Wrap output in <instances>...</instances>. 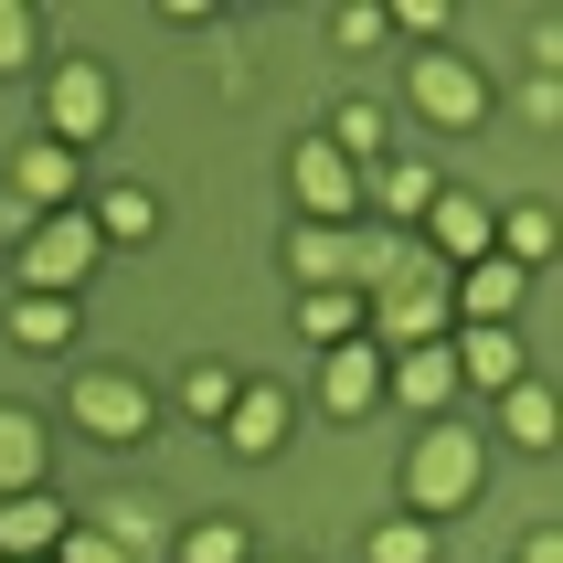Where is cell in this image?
<instances>
[{
  "instance_id": "obj_7",
  "label": "cell",
  "mask_w": 563,
  "mask_h": 563,
  "mask_svg": "<svg viewBox=\"0 0 563 563\" xmlns=\"http://www.w3.org/2000/svg\"><path fill=\"white\" fill-rule=\"evenodd\" d=\"M287 202H298V223H362V170L319 128H298L287 139Z\"/></svg>"
},
{
  "instance_id": "obj_29",
  "label": "cell",
  "mask_w": 563,
  "mask_h": 563,
  "mask_svg": "<svg viewBox=\"0 0 563 563\" xmlns=\"http://www.w3.org/2000/svg\"><path fill=\"white\" fill-rule=\"evenodd\" d=\"M510 118L521 128H563V75H521V86H510Z\"/></svg>"
},
{
  "instance_id": "obj_34",
  "label": "cell",
  "mask_w": 563,
  "mask_h": 563,
  "mask_svg": "<svg viewBox=\"0 0 563 563\" xmlns=\"http://www.w3.org/2000/svg\"><path fill=\"white\" fill-rule=\"evenodd\" d=\"M255 563H309V553H255Z\"/></svg>"
},
{
  "instance_id": "obj_11",
  "label": "cell",
  "mask_w": 563,
  "mask_h": 563,
  "mask_svg": "<svg viewBox=\"0 0 563 563\" xmlns=\"http://www.w3.org/2000/svg\"><path fill=\"white\" fill-rule=\"evenodd\" d=\"M446 362H457V394L500 405L510 383H532V341L521 330H446Z\"/></svg>"
},
{
  "instance_id": "obj_1",
  "label": "cell",
  "mask_w": 563,
  "mask_h": 563,
  "mask_svg": "<svg viewBox=\"0 0 563 563\" xmlns=\"http://www.w3.org/2000/svg\"><path fill=\"white\" fill-rule=\"evenodd\" d=\"M489 500V437L478 426H457V415H437V426H415L405 437V468H394V510H415V521H457V510Z\"/></svg>"
},
{
  "instance_id": "obj_26",
  "label": "cell",
  "mask_w": 563,
  "mask_h": 563,
  "mask_svg": "<svg viewBox=\"0 0 563 563\" xmlns=\"http://www.w3.org/2000/svg\"><path fill=\"white\" fill-rule=\"evenodd\" d=\"M0 75H43V11L0 0Z\"/></svg>"
},
{
  "instance_id": "obj_4",
  "label": "cell",
  "mask_w": 563,
  "mask_h": 563,
  "mask_svg": "<svg viewBox=\"0 0 563 563\" xmlns=\"http://www.w3.org/2000/svg\"><path fill=\"white\" fill-rule=\"evenodd\" d=\"M32 128H43V139H64V150L86 159L96 139L118 128V75H107L96 54H54V64H43V118H32Z\"/></svg>"
},
{
  "instance_id": "obj_14",
  "label": "cell",
  "mask_w": 563,
  "mask_h": 563,
  "mask_svg": "<svg viewBox=\"0 0 563 563\" xmlns=\"http://www.w3.org/2000/svg\"><path fill=\"white\" fill-rule=\"evenodd\" d=\"M373 405H383V351L373 341L319 351V415H330V426H362Z\"/></svg>"
},
{
  "instance_id": "obj_25",
  "label": "cell",
  "mask_w": 563,
  "mask_h": 563,
  "mask_svg": "<svg viewBox=\"0 0 563 563\" xmlns=\"http://www.w3.org/2000/svg\"><path fill=\"white\" fill-rule=\"evenodd\" d=\"M446 532L437 521H415V510H394V521H373V542H362V563H437Z\"/></svg>"
},
{
  "instance_id": "obj_10",
  "label": "cell",
  "mask_w": 563,
  "mask_h": 563,
  "mask_svg": "<svg viewBox=\"0 0 563 563\" xmlns=\"http://www.w3.org/2000/svg\"><path fill=\"white\" fill-rule=\"evenodd\" d=\"M213 437L234 446L245 468H266V457H287V437H298V394H287V383H255V373H245V394L223 405V426H213Z\"/></svg>"
},
{
  "instance_id": "obj_32",
  "label": "cell",
  "mask_w": 563,
  "mask_h": 563,
  "mask_svg": "<svg viewBox=\"0 0 563 563\" xmlns=\"http://www.w3.org/2000/svg\"><path fill=\"white\" fill-rule=\"evenodd\" d=\"M532 75H563V22H532Z\"/></svg>"
},
{
  "instance_id": "obj_16",
  "label": "cell",
  "mask_w": 563,
  "mask_h": 563,
  "mask_svg": "<svg viewBox=\"0 0 563 563\" xmlns=\"http://www.w3.org/2000/svg\"><path fill=\"white\" fill-rule=\"evenodd\" d=\"M0 330H11V351L22 362H54V351L86 341V319H75V298H22L11 287V309H0Z\"/></svg>"
},
{
  "instance_id": "obj_23",
  "label": "cell",
  "mask_w": 563,
  "mask_h": 563,
  "mask_svg": "<svg viewBox=\"0 0 563 563\" xmlns=\"http://www.w3.org/2000/svg\"><path fill=\"white\" fill-rule=\"evenodd\" d=\"M234 394H245V373H234V362H213V351H202V362H181V383H170L181 426H223V405H234Z\"/></svg>"
},
{
  "instance_id": "obj_22",
  "label": "cell",
  "mask_w": 563,
  "mask_h": 563,
  "mask_svg": "<svg viewBox=\"0 0 563 563\" xmlns=\"http://www.w3.org/2000/svg\"><path fill=\"white\" fill-rule=\"evenodd\" d=\"M287 319H298V341H319V351L362 341V298H351V287H298V298H287Z\"/></svg>"
},
{
  "instance_id": "obj_13",
  "label": "cell",
  "mask_w": 563,
  "mask_h": 563,
  "mask_svg": "<svg viewBox=\"0 0 563 563\" xmlns=\"http://www.w3.org/2000/svg\"><path fill=\"white\" fill-rule=\"evenodd\" d=\"M54 489V415L43 405H0V500Z\"/></svg>"
},
{
  "instance_id": "obj_24",
  "label": "cell",
  "mask_w": 563,
  "mask_h": 563,
  "mask_svg": "<svg viewBox=\"0 0 563 563\" xmlns=\"http://www.w3.org/2000/svg\"><path fill=\"white\" fill-rule=\"evenodd\" d=\"M319 139H330V150H341L351 170H362V159H383V150H394V118H383L373 96H341V107H330V128H319Z\"/></svg>"
},
{
  "instance_id": "obj_19",
  "label": "cell",
  "mask_w": 563,
  "mask_h": 563,
  "mask_svg": "<svg viewBox=\"0 0 563 563\" xmlns=\"http://www.w3.org/2000/svg\"><path fill=\"white\" fill-rule=\"evenodd\" d=\"M75 521H96L128 563H159V553H170V532H181V521H159V500H128V489H118V500H96V510H75Z\"/></svg>"
},
{
  "instance_id": "obj_20",
  "label": "cell",
  "mask_w": 563,
  "mask_h": 563,
  "mask_svg": "<svg viewBox=\"0 0 563 563\" xmlns=\"http://www.w3.org/2000/svg\"><path fill=\"white\" fill-rule=\"evenodd\" d=\"M500 446H521V457H553L563 446V405H553V383H510L500 394Z\"/></svg>"
},
{
  "instance_id": "obj_17",
  "label": "cell",
  "mask_w": 563,
  "mask_h": 563,
  "mask_svg": "<svg viewBox=\"0 0 563 563\" xmlns=\"http://www.w3.org/2000/svg\"><path fill=\"white\" fill-rule=\"evenodd\" d=\"M86 223L107 234V255H118V245H150L170 213H159V191H150V181H96V191H86Z\"/></svg>"
},
{
  "instance_id": "obj_33",
  "label": "cell",
  "mask_w": 563,
  "mask_h": 563,
  "mask_svg": "<svg viewBox=\"0 0 563 563\" xmlns=\"http://www.w3.org/2000/svg\"><path fill=\"white\" fill-rule=\"evenodd\" d=\"M510 563H563V532H521V553Z\"/></svg>"
},
{
  "instance_id": "obj_27",
  "label": "cell",
  "mask_w": 563,
  "mask_h": 563,
  "mask_svg": "<svg viewBox=\"0 0 563 563\" xmlns=\"http://www.w3.org/2000/svg\"><path fill=\"white\" fill-rule=\"evenodd\" d=\"M383 32H405L415 54H437L446 32H457V11H446V0H394V11H383Z\"/></svg>"
},
{
  "instance_id": "obj_3",
  "label": "cell",
  "mask_w": 563,
  "mask_h": 563,
  "mask_svg": "<svg viewBox=\"0 0 563 563\" xmlns=\"http://www.w3.org/2000/svg\"><path fill=\"white\" fill-rule=\"evenodd\" d=\"M96 266H107V234H96L86 202H75V213H43V223L22 234V255H11V287H22V298H86Z\"/></svg>"
},
{
  "instance_id": "obj_28",
  "label": "cell",
  "mask_w": 563,
  "mask_h": 563,
  "mask_svg": "<svg viewBox=\"0 0 563 563\" xmlns=\"http://www.w3.org/2000/svg\"><path fill=\"white\" fill-rule=\"evenodd\" d=\"M330 43H341V54H373V43H394V32H383V0H341V11H330Z\"/></svg>"
},
{
  "instance_id": "obj_8",
  "label": "cell",
  "mask_w": 563,
  "mask_h": 563,
  "mask_svg": "<svg viewBox=\"0 0 563 563\" xmlns=\"http://www.w3.org/2000/svg\"><path fill=\"white\" fill-rule=\"evenodd\" d=\"M437 191H446V170H437V159H415V150H383V159H362V213H373L383 234H415Z\"/></svg>"
},
{
  "instance_id": "obj_31",
  "label": "cell",
  "mask_w": 563,
  "mask_h": 563,
  "mask_svg": "<svg viewBox=\"0 0 563 563\" xmlns=\"http://www.w3.org/2000/svg\"><path fill=\"white\" fill-rule=\"evenodd\" d=\"M213 64H223V96H255V86H245V75H255L245 32H223V22H213Z\"/></svg>"
},
{
  "instance_id": "obj_6",
  "label": "cell",
  "mask_w": 563,
  "mask_h": 563,
  "mask_svg": "<svg viewBox=\"0 0 563 563\" xmlns=\"http://www.w3.org/2000/svg\"><path fill=\"white\" fill-rule=\"evenodd\" d=\"M362 341H373V351L446 341V266H437V255H415L405 277H383L373 298H362Z\"/></svg>"
},
{
  "instance_id": "obj_5",
  "label": "cell",
  "mask_w": 563,
  "mask_h": 563,
  "mask_svg": "<svg viewBox=\"0 0 563 563\" xmlns=\"http://www.w3.org/2000/svg\"><path fill=\"white\" fill-rule=\"evenodd\" d=\"M405 107L426 128H446V139H468V128H489V107H500V86L478 75V54H457V43H437V54L405 64Z\"/></svg>"
},
{
  "instance_id": "obj_21",
  "label": "cell",
  "mask_w": 563,
  "mask_h": 563,
  "mask_svg": "<svg viewBox=\"0 0 563 563\" xmlns=\"http://www.w3.org/2000/svg\"><path fill=\"white\" fill-rule=\"evenodd\" d=\"M170 563H255L245 510H191L181 532H170Z\"/></svg>"
},
{
  "instance_id": "obj_15",
  "label": "cell",
  "mask_w": 563,
  "mask_h": 563,
  "mask_svg": "<svg viewBox=\"0 0 563 563\" xmlns=\"http://www.w3.org/2000/svg\"><path fill=\"white\" fill-rule=\"evenodd\" d=\"M351 234L362 223H287V287H351Z\"/></svg>"
},
{
  "instance_id": "obj_2",
  "label": "cell",
  "mask_w": 563,
  "mask_h": 563,
  "mask_svg": "<svg viewBox=\"0 0 563 563\" xmlns=\"http://www.w3.org/2000/svg\"><path fill=\"white\" fill-rule=\"evenodd\" d=\"M64 426L86 446H107V457H128V446L159 437V394L128 373V362H86V373L64 383Z\"/></svg>"
},
{
  "instance_id": "obj_18",
  "label": "cell",
  "mask_w": 563,
  "mask_h": 563,
  "mask_svg": "<svg viewBox=\"0 0 563 563\" xmlns=\"http://www.w3.org/2000/svg\"><path fill=\"white\" fill-rule=\"evenodd\" d=\"M64 521H75V510H64L54 489H22V500H0V563H54Z\"/></svg>"
},
{
  "instance_id": "obj_30",
  "label": "cell",
  "mask_w": 563,
  "mask_h": 563,
  "mask_svg": "<svg viewBox=\"0 0 563 563\" xmlns=\"http://www.w3.org/2000/svg\"><path fill=\"white\" fill-rule=\"evenodd\" d=\"M54 563H128V553H118V542H107V532H96V521H64Z\"/></svg>"
},
{
  "instance_id": "obj_9",
  "label": "cell",
  "mask_w": 563,
  "mask_h": 563,
  "mask_svg": "<svg viewBox=\"0 0 563 563\" xmlns=\"http://www.w3.org/2000/svg\"><path fill=\"white\" fill-rule=\"evenodd\" d=\"M0 181H11V202L43 223V213H75V202H86V159L64 150V139H43V128H32L22 150H11V170H0Z\"/></svg>"
},
{
  "instance_id": "obj_12",
  "label": "cell",
  "mask_w": 563,
  "mask_h": 563,
  "mask_svg": "<svg viewBox=\"0 0 563 563\" xmlns=\"http://www.w3.org/2000/svg\"><path fill=\"white\" fill-rule=\"evenodd\" d=\"M383 405H405L437 426L446 405H457V362H446V341H415V351H383Z\"/></svg>"
}]
</instances>
